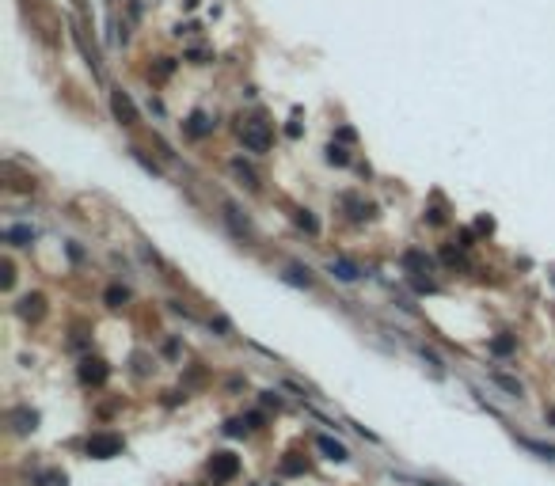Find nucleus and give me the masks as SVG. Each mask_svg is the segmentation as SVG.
Here are the masks:
<instances>
[{
	"instance_id": "6",
	"label": "nucleus",
	"mask_w": 555,
	"mask_h": 486,
	"mask_svg": "<svg viewBox=\"0 0 555 486\" xmlns=\"http://www.w3.org/2000/svg\"><path fill=\"white\" fill-rule=\"evenodd\" d=\"M316 449L324 452V460H335V464H342V460L350 456V452H347V444H339V441H335V437H327V433H324V437H320V441H316Z\"/></svg>"
},
{
	"instance_id": "20",
	"label": "nucleus",
	"mask_w": 555,
	"mask_h": 486,
	"mask_svg": "<svg viewBox=\"0 0 555 486\" xmlns=\"http://www.w3.org/2000/svg\"><path fill=\"white\" fill-rule=\"evenodd\" d=\"M548 422H552V426H555V407H552V410H548Z\"/></svg>"
},
{
	"instance_id": "14",
	"label": "nucleus",
	"mask_w": 555,
	"mask_h": 486,
	"mask_svg": "<svg viewBox=\"0 0 555 486\" xmlns=\"http://www.w3.org/2000/svg\"><path fill=\"white\" fill-rule=\"evenodd\" d=\"M297 224H301L304 232H312V236H316V232H320V221H316V217L308 213V209H301V213H297Z\"/></svg>"
},
{
	"instance_id": "18",
	"label": "nucleus",
	"mask_w": 555,
	"mask_h": 486,
	"mask_svg": "<svg viewBox=\"0 0 555 486\" xmlns=\"http://www.w3.org/2000/svg\"><path fill=\"white\" fill-rule=\"evenodd\" d=\"M126 296H130V293H126V289H107V304H110V308L126 304Z\"/></svg>"
},
{
	"instance_id": "5",
	"label": "nucleus",
	"mask_w": 555,
	"mask_h": 486,
	"mask_svg": "<svg viewBox=\"0 0 555 486\" xmlns=\"http://www.w3.org/2000/svg\"><path fill=\"white\" fill-rule=\"evenodd\" d=\"M80 384H88V387L107 384V364L103 361H84L80 364Z\"/></svg>"
},
{
	"instance_id": "4",
	"label": "nucleus",
	"mask_w": 555,
	"mask_h": 486,
	"mask_svg": "<svg viewBox=\"0 0 555 486\" xmlns=\"http://www.w3.org/2000/svg\"><path fill=\"white\" fill-rule=\"evenodd\" d=\"M110 110H115V118L122 122V126H138V107H133V99L118 87V92H110Z\"/></svg>"
},
{
	"instance_id": "7",
	"label": "nucleus",
	"mask_w": 555,
	"mask_h": 486,
	"mask_svg": "<svg viewBox=\"0 0 555 486\" xmlns=\"http://www.w3.org/2000/svg\"><path fill=\"white\" fill-rule=\"evenodd\" d=\"M42 304H46V301H42L38 293L23 296V301H19V315H23V319H42V312H46Z\"/></svg>"
},
{
	"instance_id": "13",
	"label": "nucleus",
	"mask_w": 555,
	"mask_h": 486,
	"mask_svg": "<svg viewBox=\"0 0 555 486\" xmlns=\"http://www.w3.org/2000/svg\"><path fill=\"white\" fill-rule=\"evenodd\" d=\"M521 444H525L529 452H536V456H544V460H555V449H552V444H536V441H529V437H521Z\"/></svg>"
},
{
	"instance_id": "15",
	"label": "nucleus",
	"mask_w": 555,
	"mask_h": 486,
	"mask_svg": "<svg viewBox=\"0 0 555 486\" xmlns=\"http://www.w3.org/2000/svg\"><path fill=\"white\" fill-rule=\"evenodd\" d=\"M4 236H8V243H31V240H35V232H31V228H8Z\"/></svg>"
},
{
	"instance_id": "3",
	"label": "nucleus",
	"mask_w": 555,
	"mask_h": 486,
	"mask_svg": "<svg viewBox=\"0 0 555 486\" xmlns=\"http://www.w3.org/2000/svg\"><path fill=\"white\" fill-rule=\"evenodd\" d=\"M209 475H213V483H229L240 475V460L232 456V452H213V460H209Z\"/></svg>"
},
{
	"instance_id": "10",
	"label": "nucleus",
	"mask_w": 555,
	"mask_h": 486,
	"mask_svg": "<svg viewBox=\"0 0 555 486\" xmlns=\"http://www.w3.org/2000/svg\"><path fill=\"white\" fill-rule=\"evenodd\" d=\"M12 422H15V429H19V433H27V429L38 426V414H35V410H15Z\"/></svg>"
},
{
	"instance_id": "17",
	"label": "nucleus",
	"mask_w": 555,
	"mask_h": 486,
	"mask_svg": "<svg viewBox=\"0 0 555 486\" xmlns=\"http://www.w3.org/2000/svg\"><path fill=\"white\" fill-rule=\"evenodd\" d=\"M327 160H331V164H350V156H347V149H339V144H331V149H327Z\"/></svg>"
},
{
	"instance_id": "12",
	"label": "nucleus",
	"mask_w": 555,
	"mask_h": 486,
	"mask_svg": "<svg viewBox=\"0 0 555 486\" xmlns=\"http://www.w3.org/2000/svg\"><path fill=\"white\" fill-rule=\"evenodd\" d=\"M187 129H190L194 137H206L209 129H213V122H209L206 115H194V118H190V126H187Z\"/></svg>"
},
{
	"instance_id": "8",
	"label": "nucleus",
	"mask_w": 555,
	"mask_h": 486,
	"mask_svg": "<svg viewBox=\"0 0 555 486\" xmlns=\"http://www.w3.org/2000/svg\"><path fill=\"white\" fill-rule=\"evenodd\" d=\"M331 274H335L339 281H358V278H361V270L350 262V258H335V262H331Z\"/></svg>"
},
{
	"instance_id": "2",
	"label": "nucleus",
	"mask_w": 555,
	"mask_h": 486,
	"mask_svg": "<svg viewBox=\"0 0 555 486\" xmlns=\"http://www.w3.org/2000/svg\"><path fill=\"white\" fill-rule=\"evenodd\" d=\"M84 452L92 460H110V456L122 452V437H118V433H95V437H88Z\"/></svg>"
},
{
	"instance_id": "11",
	"label": "nucleus",
	"mask_w": 555,
	"mask_h": 486,
	"mask_svg": "<svg viewBox=\"0 0 555 486\" xmlns=\"http://www.w3.org/2000/svg\"><path fill=\"white\" fill-rule=\"evenodd\" d=\"M490 353H498V358L513 353V338H510V335H498V338H490Z\"/></svg>"
},
{
	"instance_id": "9",
	"label": "nucleus",
	"mask_w": 555,
	"mask_h": 486,
	"mask_svg": "<svg viewBox=\"0 0 555 486\" xmlns=\"http://www.w3.org/2000/svg\"><path fill=\"white\" fill-rule=\"evenodd\" d=\"M404 266H407L411 274H430V258H426L422 251H407V255H404Z\"/></svg>"
},
{
	"instance_id": "16",
	"label": "nucleus",
	"mask_w": 555,
	"mask_h": 486,
	"mask_svg": "<svg viewBox=\"0 0 555 486\" xmlns=\"http://www.w3.org/2000/svg\"><path fill=\"white\" fill-rule=\"evenodd\" d=\"M495 384L506 387L510 395H521V384H517V380H510V376H502V372H495Z\"/></svg>"
},
{
	"instance_id": "19",
	"label": "nucleus",
	"mask_w": 555,
	"mask_h": 486,
	"mask_svg": "<svg viewBox=\"0 0 555 486\" xmlns=\"http://www.w3.org/2000/svg\"><path fill=\"white\" fill-rule=\"evenodd\" d=\"M281 471H285V475H297V471H301V460H285V464H281Z\"/></svg>"
},
{
	"instance_id": "1",
	"label": "nucleus",
	"mask_w": 555,
	"mask_h": 486,
	"mask_svg": "<svg viewBox=\"0 0 555 486\" xmlns=\"http://www.w3.org/2000/svg\"><path fill=\"white\" fill-rule=\"evenodd\" d=\"M240 137H244V149H247V152H267V149H270V141H274V133H270V126H267L263 118L244 122Z\"/></svg>"
}]
</instances>
